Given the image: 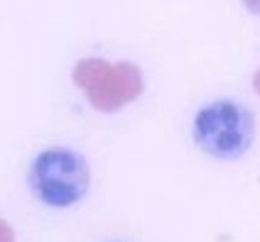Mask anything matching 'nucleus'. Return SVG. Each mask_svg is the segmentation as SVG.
Wrapping results in <instances>:
<instances>
[{"label":"nucleus","instance_id":"obj_1","mask_svg":"<svg viewBox=\"0 0 260 242\" xmlns=\"http://www.w3.org/2000/svg\"><path fill=\"white\" fill-rule=\"evenodd\" d=\"M191 140L206 157L236 162L255 142V115L241 100L214 98L194 113Z\"/></svg>","mask_w":260,"mask_h":242},{"label":"nucleus","instance_id":"obj_2","mask_svg":"<svg viewBox=\"0 0 260 242\" xmlns=\"http://www.w3.org/2000/svg\"><path fill=\"white\" fill-rule=\"evenodd\" d=\"M32 196L47 208H72L86 198L91 188V167L72 147H47L32 159L27 171Z\"/></svg>","mask_w":260,"mask_h":242},{"label":"nucleus","instance_id":"obj_3","mask_svg":"<svg viewBox=\"0 0 260 242\" xmlns=\"http://www.w3.org/2000/svg\"><path fill=\"white\" fill-rule=\"evenodd\" d=\"M72 81L86 96L88 105L103 115L120 113L145 93V73L133 61L86 57L76 61Z\"/></svg>","mask_w":260,"mask_h":242},{"label":"nucleus","instance_id":"obj_4","mask_svg":"<svg viewBox=\"0 0 260 242\" xmlns=\"http://www.w3.org/2000/svg\"><path fill=\"white\" fill-rule=\"evenodd\" d=\"M241 3L253 17H260V0H241Z\"/></svg>","mask_w":260,"mask_h":242},{"label":"nucleus","instance_id":"obj_5","mask_svg":"<svg viewBox=\"0 0 260 242\" xmlns=\"http://www.w3.org/2000/svg\"><path fill=\"white\" fill-rule=\"evenodd\" d=\"M253 91H255V93L260 96V69L253 73Z\"/></svg>","mask_w":260,"mask_h":242}]
</instances>
